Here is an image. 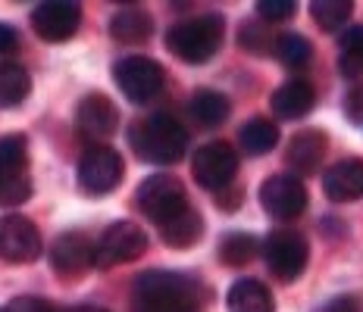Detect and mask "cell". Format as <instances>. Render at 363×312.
I'll return each instance as SVG.
<instances>
[{
	"instance_id": "1",
	"label": "cell",
	"mask_w": 363,
	"mask_h": 312,
	"mask_svg": "<svg viewBox=\"0 0 363 312\" xmlns=\"http://www.w3.org/2000/svg\"><path fill=\"white\" fill-rule=\"evenodd\" d=\"M207 300V291L194 275L172 269L141 272L132 284L135 312H198Z\"/></svg>"
},
{
	"instance_id": "2",
	"label": "cell",
	"mask_w": 363,
	"mask_h": 312,
	"mask_svg": "<svg viewBox=\"0 0 363 312\" xmlns=\"http://www.w3.org/2000/svg\"><path fill=\"white\" fill-rule=\"evenodd\" d=\"M128 147L141 163L172 166L185 156L188 132L172 112H150V116L132 122L128 128Z\"/></svg>"
},
{
	"instance_id": "3",
	"label": "cell",
	"mask_w": 363,
	"mask_h": 312,
	"mask_svg": "<svg viewBox=\"0 0 363 312\" xmlns=\"http://www.w3.org/2000/svg\"><path fill=\"white\" fill-rule=\"evenodd\" d=\"M225 37V22L219 13H203V16L182 19L166 32V50L179 57L188 66H201L219 53Z\"/></svg>"
},
{
	"instance_id": "4",
	"label": "cell",
	"mask_w": 363,
	"mask_h": 312,
	"mask_svg": "<svg viewBox=\"0 0 363 312\" xmlns=\"http://www.w3.org/2000/svg\"><path fill=\"white\" fill-rule=\"evenodd\" d=\"M135 203L157 228H166L169 222L185 216L188 209H194L185 185L176 175H150V178H145L135 191Z\"/></svg>"
},
{
	"instance_id": "5",
	"label": "cell",
	"mask_w": 363,
	"mask_h": 312,
	"mask_svg": "<svg viewBox=\"0 0 363 312\" xmlns=\"http://www.w3.org/2000/svg\"><path fill=\"white\" fill-rule=\"evenodd\" d=\"M32 197L26 134L0 138V207H19Z\"/></svg>"
},
{
	"instance_id": "6",
	"label": "cell",
	"mask_w": 363,
	"mask_h": 312,
	"mask_svg": "<svg viewBox=\"0 0 363 312\" xmlns=\"http://www.w3.org/2000/svg\"><path fill=\"white\" fill-rule=\"evenodd\" d=\"M113 81H116V88L125 94L128 103L145 106L160 97V91L166 85V72H163V66L150 57H123L113 66Z\"/></svg>"
},
{
	"instance_id": "7",
	"label": "cell",
	"mask_w": 363,
	"mask_h": 312,
	"mask_svg": "<svg viewBox=\"0 0 363 312\" xmlns=\"http://www.w3.org/2000/svg\"><path fill=\"white\" fill-rule=\"evenodd\" d=\"M147 250V231L141 225L128 222H113L104 228V234L94 241V265L97 269H116V265L135 262L145 256Z\"/></svg>"
},
{
	"instance_id": "8",
	"label": "cell",
	"mask_w": 363,
	"mask_h": 312,
	"mask_svg": "<svg viewBox=\"0 0 363 312\" xmlns=\"http://www.w3.org/2000/svg\"><path fill=\"white\" fill-rule=\"evenodd\" d=\"M263 260H267V269L279 281L291 284V281L304 275L307 260H310V243L294 228H279V231H272L263 241Z\"/></svg>"
},
{
	"instance_id": "9",
	"label": "cell",
	"mask_w": 363,
	"mask_h": 312,
	"mask_svg": "<svg viewBox=\"0 0 363 312\" xmlns=\"http://www.w3.org/2000/svg\"><path fill=\"white\" fill-rule=\"evenodd\" d=\"M191 175L203 191L223 194L235 185L238 175V154L229 141H210L191 156Z\"/></svg>"
},
{
	"instance_id": "10",
	"label": "cell",
	"mask_w": 363,
	"mask_h": 312,
	"mask_svg": "<svg viewBox=\"0 0 363 312\" xmlns=\"http://www.w3.org/2000/svg\"><path fill=\"white\" fill-rule=\"evenodd\" d=\"M123 172H125V163L119 156V150H113L110 144H97V147H85L75 178H79V187L85 194L104 197L119 187Z\"/></svg>"
},
{
	"instance_id": "11",
	"label": "cell",
	"mask_w": 363,
	"mask_h": 312,
	"mask_svg": "<svg viewBox=\"0 0 363 312\" xmlns=\"http://www.w3.org/2000/svg\"><path fill=\"white\" fill-rule=\"evenodd\" d=\"M119 128V110L113 106L107 94L91 91L75 106V134L85 141V147H97L107 144Z\"/></svg>"
},
{
	"instance_id": "12",
	"label": "cell",
	"mask_w": 363,
	"mask_h": 312,
	"mask_svg": "<svg viewBox=\"0 0 363 312\" xmlns=\"http://www.w3.org/2000/svg\"><path fill=\"white\" fill-rule=\"evenodd\" d=\"M41 231L28 216L4 212L0 216V260L10 265H26L41 256Z\"/></svg>"
},
{
	"instance_id": "13",
	"label": "cell",
	"mask_w": 363,
	"mask_h": 312,
	"mask_svg": "<svg viewBox=\"0 0 363 312\" xmlns=\"http://www.w3.org/2000/svg\"><path fill=\"white\" fill-rule=\"evenodd\" d=\"M307 200V185L298 175H269L260 185V207L279 222H291V219L304 216Z\"/></svg>"
},
{
	"instance_id": "14",
	"label": "cell",
	"mask_w": 363,
	"mask_h": 312,
	"mask_svg": "<svg viewBox=\"0 0 363 312\" xmlns=\"http://www.w3.org/2000/svg\"><path fill=\"white\" fill-rule=\"evenodd\" d=\"M82 25V6L75 0H44L32 10V28L41 41L63 44L79 32Z\"/></svg>"
},
{
	"instance_id": "15",
	"label": "cell",
	"mask_w": 363,
	"mask_h": 312,
	"mask_svg": "<svg viewBox=\"0 0 363 312\" xmlns=\"http://www.w3.org/2000/svg\"><path fill=\"white\" fill-rule=\"evenodd\" d=\"M48 260L60 278H82L94 265V241L79 231H66L54 238L48 250Z\"/></svg>"
},
{
	"instance_id": "16",
	"label": "cell",
	"mask_w": 363,
	"mask_h": 312,
	"mask_svg": "<svg viewBox=\"0 0 363 312\" xmlns=\"http://www.w3.org/2000/svg\"><path fill=\"white\" fill-rule=\"evenodd\" d=\"M329 154V138L323 128H304L289 141L285 147V163L291 166V172L298 175H313L323 166V159Z\"/></svg>"
},
{
	"instance_id": "17",
	"label": "cell",
	"mask_w": 363,
	"mask_h": 312,
	"mask_svg": "<svg viewBox=\"0 0 363 312\" xmlns=\"http://www.w3.org/2000/svg\"><path fill=\"white\" fill-rule=\"evenodd\" d=\"M323 194L329 203H354L363 197V159H338L323 172Z\"/></svg>"
},
{
	"instance_id": "18",
	"label": "cell",
	"mask_w": 363,
	"mask_h": 312,
	"mask_svg": "<svg viewBox=\"0 0 363 312\" xmlns=\"http://www.w3.org/2000/svg\"><path fill=\"white\" fill-rule=\"evenodd\" d=\"M313 103H316V91L313 85H310L307 79H291V81H285L282 88H276L272 91V97H269V106H272V112H276L279 119H304L310 110H313Z\"/></svg>"
},
{
	"instance_id": "19",
	"label": "cell",
	"mask_w": 363,
	"mask_h": 312,
	"mask_svg": "<svg viewBox=\"0 0 363 312\" xmlns=\"http://www.w3.org/2000/svg\"><path fill=\"white\" fill-rule=\"evenodd\" d=\"M110 35L119 44H145L154 35V16L145 6H125L110 19Z\"/></svg>"
},
{
	"instance_id": "20",
	"label": "cell",
	"mask_w": 363,
	"mask_h": 312,
	"mask_svg": "<svg viewBox=\"0 0 363 312\" xmlns=\"http://www.w3.org/2000/svg\"><path fill=\"white\" fill-rule=\"evenodd\" d=\"M225 306L229 312H272L276 303H272V294L263 281L257 278H238L235 284L229 287V296H225Z\"/></svg>"
},
{
	"instance_id": "21",
	"label": "cell",
	"mask_w": 363,
	"mask_h": 312,
	"mask_svg": "<svg viewBox=\"0 0 363 312\" xmlns=\"http://www.w3.org/2000/svg\"><path fill=\"white\" fill-rule=\"evenodd\" d=\"M188 112H191V119L198 122L203 128H219L225 119H229L232 112V103L225 94H219L213 88H201L191 94V100H188Z\"/></svg>"
},
{
	"instance_id": "22",
	"label": "cell",
	"mask_w": 363,
	"mask_h": 312,
	"mask_svg": "<svg viewBox=\"0 0 363 312\" xmlns=\"http://www.w3.org/2000/svg\"><path fill=\"white\" fill-rule=\"evenodd\" d=\"M32 94V75L13 59H0V106L13 110Z\"/></svg>"
},
{
	"instance_id": "23",
	"label": "cell",
	"mask_w": 363,
	"mask_h": 312,
	"mask_svg": "<svg viewBox=\"0 0 363 312\" xmlns=\"http://www.w3.org/2000/svg\"><path fill=\"white\" fill-rule=\"evenodd\" d=\"M238 144H241V150L251 156L269 154V150H276V144H279V125L269 119H263V116L247 119L238 132Z\"/></svg>"
},
{
	"instance_id": "24",
	"label": "cell",
	"mask_w": 363,
	"mask_h": 312,
	"mask_svg": "<svg viewBox=\"0 0 363 312\" xmlns=\"http://www.w3.org/2000/svg\"><path fill=\"white\" fill-rule=\"evenodd\" d=\"M219 262L223 265H232V269H241L254 260L257 253H263V243L247 231H229L223 241H219Z\"/></svg>"
},
{
	"instance_id": "25",
	"label": "cell",
	"mask_w": 363,
	"mask_h": 312,
	"mask_svg": "<svg viewBox=\"0 0 363 312\" xmlns=\"http://www.w3.org/2000/svg\"><path fill=\"white\" fill-rule=\"evenodd\" d=\"M272 57L285 66V69H307L313 63V44L307 41L304 35L298 32H282L276 37V47H272Z\"/></svg>"
},
{
	"instance_id": "26",
	"label": "cell",
	"mask_w": 363,
	"mask_h": 312,
	"mask_svg": "<svg viewBox=\"0 0 363 312\" xmlns=\"http://www.w3.org/2000/svg\"><path fill=\"white\" fill-rule=\"evenodd\" d=\"M201 234H203V219H201L198 209H188L182 219H176V222H169L166 228H160L163 243H166V247H172V250L194 247V243L201 241Z\"/></svg>"
},
{
	"instance_id": "27",
	"label": "cell",
	"mask_w": 363,
	"mask_h": 312,
	"mask_svg": "<svg viewBox=\"0 0 363 312\" xmlns=\"http://www.w3.org/2000/svg\"><path fill=\"white\" fill-rule=\"evenodd\" d=\"M338 69L345 79H363V25H351L338 37Z\"/></svg>"
},
{
	"instance_id": "28",
	"label": "cell",
	"mask_w": 363,
	"mask_h": 312,
	"mask_svg": "<svg viewBox=\"0 0 363 312\" xmlns=\"http://www.w3.org/2000/svg\"><path fill=\"white\" fill-rule=\"evenodd\" d=\"M351 13H354L351 0H313V4H310V16H313V22L323 32H338V28H345Z\"/></svg>"
},
{
	"instance_id": "29",
	"label": "cell",
	"mask_w": 363,
	"mask_h": 312,
	"mask_svg": "<svg viewBox=\"0 0 363 312\" xmlns=\"http://www.w3.org/2000/svg\"><path fill=\"white\" fill-rule=\"evenodd\" d=\"M238 37H241V47H247L254 53H272L279 35H272L267 25H260V22H245Z\"/></svg>"
},
{
	"instance_id": "30",
	"label": "cell",
	"mask_w": 363,
	"mask_h": 312,
	"mask_svg": "<svg viewBox=\"0 0 363 312\" xmlns=\"http://www.w3.org/2000/svg\"><path fill=\"white\" fill-rule=\"evenodd\" d=\"M257 16L267 22H285L298 13V4L294 0H257Z\"/></svg>"
},
{
	"instance_id": "31",
	"label": "cell",
	"mask_w": 363,
	"mask_h": 312,
	"mask_svg": "<svg viewBox=\"0 0 363 312\" xmlns=\"http://www.w3.org/2000/svg\"><path fill=\"white\" fill-rule=\"evenodd\" d=\"M0 312H60L54 303L41 300V296H16V300H10Z\"/></svg>"
},
{
	"instance_id": "32",
	"label": "cell",
	"mask_w": 363,
	"mask_h": 312,
	"mask_svg": "<svg viewBox=\"0 0 363 312\" xmlns=\"http://www.w3.org/2000/svg\"><path fill=\"white\" fill-rule=\"evenodd\" d=\"M316 312H360V296L357 294H338L326 300Z\"/></svg>"
},
{
	"instance_id": "33",
	"label": "cell",
	"mask_w": 363,
	"mask_h": 312,
	"mask_svg": "<svg viewBox=\"0 0 363 312\" xmlns=\"http://www.w3.org/2000/svg\"><path fill=\"white\" fill-rule=\"evenodd\" d=\"M345 112L354 125H363V85L351 88V94L345 97Z\"/></svg>"
},
{
	"instance_id": "34",
	"label": "cell",
	"mask_w": 363,
	"mask_h": 312,
	"mask_svg": "<svg viewBox=\"0 0 363 312\" xmlns=\"http://www.w3.org/2000/svg\"><path fill=\"white\" fill-rule=\"evenodd\" d=\"M19 50V32L6 22H0V57H10Z\"/></svg>"
},
{
	"instance_id": "35",
	"label": "cell",
	"mask_w": 363,
	"mask_h": 312,
	"mask_svg": "<svg viewBox=\"0 0 363 312\" xmlns=\"http://www.w3.org/2000/svg\"><path fill=\"white\" fill-rule=\"evenodd\" d=\"M66 312H107V309H101V306H88V303H85V306H69Z\"/></svg>"
}]
</instances>
